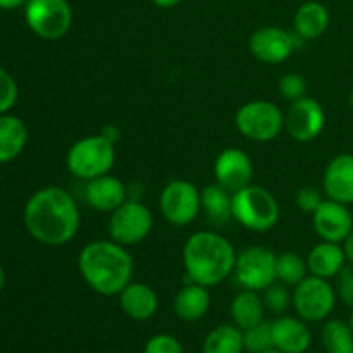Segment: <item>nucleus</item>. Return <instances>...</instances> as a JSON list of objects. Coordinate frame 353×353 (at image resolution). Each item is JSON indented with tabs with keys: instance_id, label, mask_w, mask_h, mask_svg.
I'll return each mask as SVG.
<instances>
[{
	"instance_id": "1",
	"label": "nucleus",
	"mask_w": 353,
	"mask_h": 353,
	"mask_svg": "<svg viewBox=\"0 0 353 353\" xmlns=\"http://www.w3.org/2000/svg\"><path fill=\"white\" fill-rule=\"evenodd\" d=\"M24 226L37 241L50 247L69 243L81 226L79 207L61 186H45L24 207Z\"/></svg>"
},
{
	"instance_id": "2",
	"label": "nucleus",
	"mask_w": 353,
	"mask_h": 353,
	"mask_svg": "<svg viewBox=\"0 0 353 353\" xmlns=\"http://www.w3.org/2000/svg\"><path fill=\"white\" fill-rule=\"evenodd\" d=\"M78 269L93 292L112 296L119 295L133 281L134 261L128 247L114 240H95L79 252Z\"/></svg>"
},
{
	"instance_id": "3",
	"label": "nucleus",
	"mask_w": 353,
	"mask_h": 353,
	"mask_svg": "<svg viewBox=\"0 0 353 353\" xmlns=\"http://www.w3.org/2000/svg\"><path fill=\"white\" fill-rule=\"evenodd\" d=\"M236 250L228 238L214 231H196L183 247V265L188 283L205 288L230 278L236 264Z\"/></svg>"
},
{
	"instance_id": "4",
	"label": "nucleus",
	"mask_w": 353,
	"mask_h": 353,
	"mask_svg": "<svg viewBox=\"0 0 353 353\" xmlns=\"http://www.w3.org/2000/svg\"><path fill=\"white\" fill-rule=\"evenodd\" d=\"M116 164V143L100 134H90L76 141L65 155V165L74 178L90 181L109 174Z\"/></svg>"
},
{
	"instance_id": "5",
	"label": "nucleus",
	"mask_w": 353,
	"mask_h": 353,
	"mask_svg": "<svg viewBox=\"0 0 353 353\" xmlns=\"http://www.w3.org/2000/svg\"><path fill=\"white\" fill-rule=\"evenodd\" d=\"M233 219L247 230L265 233L279 221V203L264 186L248 185L233 193Z\"/></svg>"
},
{
	"instance_id": "6",
	"label": "nucleus",
	"mask_w": 353,
	"mask_h": 353,
	"mask_svg": "<svg viewBox=\"0 0 353 353\" xmlns=\"http://www.w3.org/2000/svg\"><path fill=\"white\" fill-rule=\"evenodd\" d=\"M234 124L247 140L265 143L278 138L285 130V112L269 100H252L236 110Z\"/></svg>"
},
{
	"instance_id": "7",
	"label": "nucleus",
	"mask_w": 353,
	"mask_h": 353,
	"mask_svg": "<svg viewBox=\"0 0 353 353\" xmlns=\"http://www.w3.org/2000/svg\"><path fill=\"white\" fill-rule=\"evenodd\" d=\"M24 19L28 28L41 40H61L72 24L68 0H28Z\"/></svg>"
},
{
	"instance_id": "8",
	"label": "nucleus",
	"mask_w": 353,
	"mask_h": 353,
	"mask_svg": "<svg viewBox=\"0 0 353 353\" xmlns=\"http://www.w3.org/2000/svg\"><path fill=\"white\" fill-rule=\"evenodd\" d=\"M154 226V216L143 202L128 199L117 207L109 217L110 240L123 247H133L141 243L150 234Z\"/></svg>"
},
{
	"instance_id": "9",
	"label": "nucleus",
	"mask_w": 353,
	"mask_h": 353,
	"mask_svg": "<svg viewBox=\"0 0 353 353\" xmlns=\"http://www.w3.org/2000/svg\"><path fill=\"white\" fill-rule=\"evenodd\" d=\"M293 307L305 323H319L327 319L336 305V290L327 279L309 274L295 286L292 293Z\"/></svg>"
},
{
	"instance_id": "10",
	"label": "nucleus",
	"mask_w": 353,
	"mask_h": 353,
	"mask_svg": "<svg viewBox=\"0 0 353 353\" xmlns=\"http://www.w3.org/2000/svg\"><path fill=\"white\" fill-rule=\"evenodd\" d=\"M159 207L168 223L186 226L193 223L202 210V195L188 179H171L161 192Z\"/></svg>"
},
{
	"instance_id": "11",
	"label": "nucleus",
	"mask_w": 353,
	"mask_h": 353,
	"mask_svg": "<svg viewBox=\"0 0 353 353\" xmlns=\"http://www.w3.org/2000/svg\"><path fill=\"white\" fill-rule=\"evenodd\" d=\"M276 259L278 255L265 247H248L241 250L234 264V278L245 290L264 292L276 281Z\"/></svg>"
},
{
	"instance_id": "12",
	"label": "nucleus",
	"mask_w": 353,
	"mask_h": 353,
	"mask_svg": "<svg viewBox=\"0 0 353 353\" xmlns=\"http://www.w3.org/2000/svg\"><path fill=\"white\" fill-rule=\"evenodd\" d=\"M324 126H326V112L312 97H302L295 100L285 112V130L293 140L302 143L316 140L323 133Z\"/></svg>"
},
{
	"instance_id": "13",
	"label": "nucleus",
	"mask_w": 353,
	"mask_h": 353,
	"mask_svg": "<svg viewBox=\"0 0 353 353\" xmlns=\"http://www.w3.org/2000/svg\"><path fill=\"white\" fill-rule=\"evenodd\" d=\"M295 34L278 26L259 28L248 40V48L257 61L264 64H281L292 57L296 48Z\"/></svg>"
},
{
	"instance_id": "14",
	"label": "nucleus",
	"mask_w": 353,
	"mask_h": 353,
	"mask_svg": "<svg viewBox=\"0 0 353 353\" xmlns=\"http://www.w3.org/2000/svg\"><path fill=\"white\" fill-rule=\"evenodd\" d=\"M214 178L231 193L252 185L254 164L250 155L241 148H224L214 162Z\"/></svg>"
},
{
	"instance_id": "15",
	"label": "nucleus",
	"mask_w": 353,
	"mask_h": 353,
	"mask_svg": "<svg viewBox=\"0 0 353 353\" xmlns=\"http://www.w3.org/2000/svg\"><path fill=\"white\" fill-rule=\"evenodd\" d=\"M312 224L323 241L343 243L353 230V216L348 205L327 199L312 214Z\"/></svg>"
},
{
	"instance_id": "16",
	"label": "nucleus",
	"mask_w": 353,
	"mask_h": 353,
	"mask_svg": "<svg viewBox=\"0 0 353 353\" xmlns=\"http://www.w3.org/2000/svg\"><path fill=\"white\" fill-rule=\"evenodd\" d=\"M323 188L327 199L350 205L353 203V154H340L324 169Z\"/></svg>"
},
{
	"instance_id": "17",
	"label": "nucleus",
	"mask_w": 353,
	"mask_h": 353,
	"mask_svg": "<svg viewBox=\"0 0 353 353\" xmlns=\"http://www.w3.org/2000/svg\"><path fill=\"white\" fill-rule=\"evenodd\" d=\"M85 200L99 212H114L128 200V188L116 176H99L86 181Z\"/></svg>"
},
{
	"instance_id": "18",
	"label": "nucleus",
	"mask_w": 353,
	"mask_h": 353,
	"mask_svg": "<svg viewBox=\"0 0 353 353\" xmlns=\"http://www.w3.org/2000/svg\"><path fill=\"white\" fill-rule=\"evenodd\" d=\"M272 324L274 348L285 353H305L312 343V334L300 317L279 316Z\"/></svg>"
},
{
	"instance_id": "19",
	"label": "nucleus",
	"mask_w": 353,
	"mask_h": 353,
	"mask_svg": "<svg viewBox=\"0 0 353 353\" xmlns=\"http://www.w3.org/2000/svg\"><path fill=\"white\" fill-rule=\"evenodd\" d=\"M119 305L130 319L147 321L157 312L159 299L157 293L147 283L131 281L119 293Z\"/></svg>"
},
{
	"instance_id": "20",
	"label": "nucleus",
	"mask_w": 353,
	"mask_h": 353,
	"mask_svg": "<svg viewBox=\"0 0 353 353\" xmlns=\"http://www.w3.org/2000/svg\"><path fill=\"white\" fill-rule=\"evenodd\" d=\"M347 262L343 245L333 243V241H321L307 255L309 274L323 279L336 278Z\"/></svg>"
},
{
	"instance_id": "21",
	"label": "nucleus",
	"mask_w": 353,
	"mask_h": 353,
	"mask_svg": "<svg viewBox=\"0 0 353 353\" xmlns=\"http://www.w3.org/2000/svg\"><path fill=\"white\" fill-rule=\"evenodd\" d=\"M174 314L181 321L195 323L200 321L210 309V293L209 288L196 283H186L172 302Z\"/></svg>"
},
{
	"instance_id": "22",
	"label": "nucleus",
	"mask_w": 353,
	"mask_h": 353,
	"mask_svg": "<svg viewBox=\"0 0 353 353\" xmlns=\"http://www.w3.org/2000/svg\"><path fill=\"white\" fill-rule=\"evenodd\" d=\"M330 21L331 17L327 7L316 0H309L296 9L293 24H295L296 37L303 38V40H314L326 33L330 28Z\"/></svg>"
},
{
	"instance_id": "23",
	"label": "nucleus",
	"mask_w": 353,
	"mask_h": 353,
	"mask_svg": "<svg viewBox=\"0 0 353 353\" xmlns=\"http://www.w3.org/2000/svg\"><path fill=\"white\" fill-rule=\"evenodd\" d=\"M26 143V123L12 114H0V164L19 157Z\"/></svg>"
},
{
	"instance_id": "24",
	"label": "nucleus",
	"mask_w": 353,
	"mask_h": 353,
	"mask_svg": "<svg viewBox=\"0 0 353 353\" xmlns=\"http://www.w3.org/2000/svg\"><path fill=\"white\" fill-rule=\"evenodd\" d=\"M231 319L240 330H248L264 321L265 307L264 300L259 295V292L254 290H245L236 293V296L231 302Z\"/></svg>"
},
{
	"instance_id": "25",
	"label": "nucleus",
	"mask_w": 353,
	"mask_h": 353,
	"mask_svg": "<svg viewBox=\"0 0 353 353\" xmlns=\"http://www.w3.org/2000/svg\"><path fill=\"white\" fill-rule=\"evenodd\" d=\"M202 195V209L205 210L210 221L224 224L233 219V193L228 192L219 183H210L200 190Z\"/></svg>"
},
{
	"instance_id": "26",
	"label": "nucleus",
	"mask_w": 353,
	"mask_h": 353,
	"mask_svg": "<svg viewBox=\"0 0 353 353\" xmlns=\"http://www.w3.org/2000/svg\"><path fill=\"white\" fill-rule=\"evenodd\" d=\"M203 353H243V330L236 324H221L207 334L202 347Z\"/></svg>"
},
{
	"instance_id": "27",
	"label": "nucleus",
	"mask_w": 353,
	"mask_h": 353,
	"mask_svg": "<svg viewBox=\"0 0 353 353\" xmlns=\"http://www.w3.org/2000/svg\"><path fill=\"white\" fill-rule=\"evenodd\" d=\"M323 347L327 353H353V331L341 319H331L323 327Z\"/></svg>"
},
{
	"instance_id": "28",
	"label": "nucleus",
	"mask_w": 353,
	"mask_h": 353,
	"mask_svg": "<svg viewBox=\"0 0 353 353\" xmlns=\"http://www.w3.org/2000/svg\"><path fill=\"white\" fill-rule=\"evenodd\" d=\"M307 276H309L307 259H303L296 252H285V254L278 255V259H276V281L295 288Z\"/></svg>"
},
{
	"instance_id": "29",
	"label": "nucleus",
	"mask_w": 353,
	"mask_h": 353,
	"mask_svg": "<svg viewBox=\"0 0 353 353\" xmlns=\"http://www.w3.org/2000/svg\"><path fill=\"white\" fill-rule=\"evenodd\" d=\"M245 350L248 353H262L274 348L272 340V324L262 321L261 324L254 327H248L243 331Z\"/></svg>"
},
{
	"instance_id": "30",
	"label": "nucleus",
	"mask_w": 353,
	"mask_h": 353,
	"mask_svg": "<svg viewBox=\"0 0 353 353\" xmlns=\"http://www.w3.org/2000/svg\"><path fill=\"white\" fill-rule=\"evenodd\" d=\"M264 307L268 312L274 314V316H285L286 310L290 309V305H293L292 293H290L288 286L283 285V283L274 281L271 286L264 290Z\"/></svg>"
},
{
	"instance_id": "31",
	"label": "nucleus",
	"mask_w": 353,
	"mask_h": 353,
	"mask_svg": "<svg viewBox=\"0 0 353 353\" xmlns=\"http://www.w3.org/2000/svg\"><path fill=\"white\" fill-rule=\"evenodd\" d=\"M278 90L283 99L290 100V102H295V100L305 97V78L302 74H299V72H286L279 79Z\"/></svg>"
},
{
	"instance_id": "32",
	"label": "nucleus",
	"mask_w": 353,
	"mask_h": 353,
	"mask_svg": "<svg viewBox=\"0 0 353 353\" xmlns=\"http://www.w3.org/2000/svg\"><path fill=\"white\" fill-rule=\"evenodd\" d=\"M19 90L17 83L9 72L0 68V114H7L17 102Z\"/></svg>"
},
{
	"instance_id": "33",
	"label": "nucleus",
	"mask_w": 353,
	"mask_h": 353,
	"mask_svg": "<svg viewBox=\"0 0 353 353\" xmlns=\"http://www.w3.org/2000/svg\"><path fill=\"white\" fill-rule=\"evenodd\" d=\"M143 353H185L178 338L172 334H155L145 343Z\"/></svg>"
},
{
	"instance_id": "34",
	"label": "nucleus",
	"mask_w": 353,
	"mask_h": 353,
	"mask_svg": "<svg viewBox=\"0 0 353 353\" xmlns=\"http://www.w3.org/2000/svg\"><path fill=\"white\" fill-rule=\"evenodd\" d=\"M295 203L300 210H303V212L314 214L317 207L323 203V195H321L319 190L314 188V186H302L300 190H296Z\"/></svg>"
},
{
	"instance_id": "35",
	"label": "nucleus",
	"mask_w": 353,
	"mask_h": 353,
	"mask_svg": "<svg viewBox=\"0 0 353 353\" xmlns=\"http://www.w3.org/2000/svg\"><path fill=\"white\" fill-rule=\"evenodd\" d=\"M336 279V295L340 296L345 305L353 309V265H345Z\"/></svg>"
},
{
	"instance_id": "36",
	"label": "nucleus",
	"mask_w": 353,
	"mask_h": 353,
	"mask_svg": "<svg viewBox=\"0 0 353 353\" xmlns=\"http://www.w3.org/2000/svg\"><path fill=\"white\" fill-rule=\"evenodd\" d=\"M343 250H345V255H347V261L353 265V230L350 231V234L345 238Z\"/></svg>"
},
{
	"instance_id": "37",
	"label": "nucleus",
	"mask_w": 353,
	"mask_h": 353,
	"mask_svg": "<svg viewBox=\"0 0 353 353\" xmlns=\"http://www.w3.org/2000/svg\"><path fill=\"white\" fill-rule=\"evenodd\" d=\"M28 0H0V9L6 10H12V9H19V7L26 6Z\"/></svg>"
},
{
	"instance_id": "38",
	"label": "nucleus",
	"mask_w": 353,
	"mask_h": 353,
	"mask_svg": "<svg viewBox=\"0 0 353 353\" xmlns=\"http://www.w3.org/2000/svg\"><path fill=\"white\" fill-rule=\"evenodd\" d=\"M152 2H154L157 7H161V9H171V7L178 6L181 0H152Z\"/></svg>"
},
{
	"instance_id": "39",
	"label": "nucleus",
	"mask_w": 353,
	"mask_h": 353,
	"mask_svg": "<svg viewBox=\"0 0 353 353\" xmlns=\"http://www.w3.org/2000/svg\"><path fill=\"white\" fill-rule=\"evenodd\" d=\"M3 285H6V271H3V268L0 265V292L3 290Z\"/></svg>"
},
{
	"instance_id": "40",
	"label": "nucleus",
	"mask_w": 353,
	"mask_h": 353,
	"mask_svg": "<svg viewBox=\"0 0 353 353\" xmlns=\"http://www.w3.org/2000/svg\"><path fill=\"white\" fill-rule=\"evenodd\" d=\"M262 353H285V352L278 350V348H271V350H268V352H262Z\"/></svg>"
},
{
	"instance_id": "41",
	"label": "nucleus",
	"mask_w": 353,
	"mask_h": 353,
	"mask_svg": "<svg viewBox=\"0 0 353 353\" xmlns=\"http://www.w3.org/2000/svg\"><path fill=\"white\" fill-rule=\"evenodd\" d=\"M348 324H350V327H352V331H353V309H352V314H350V323H348Z\"/></svg>"
},
{
	"instance_id": "42",
	"label": "nucleus",
	"mask_w": 353,
	"mask_h": 353,
	"mask_svg": "<svg viewBox=\"0 0 353 353\" xmlns=\"http://www.w3.org/2000/svg\"><path fill=\"white\" fill-rule=\"evenodd\" d=\"M350 105H352V109H353V90L350 92Z\"/></svg>"
},
{
	"instance_id": "43",
	"label": "nucleus",
	"mask_w": 353,
	"mask_h": 353,
	"mask_svg": "<svg viewBox=\"0 0 353 353\" xmlns=\"http://www.w3.org/2000/svg\"><path fill=\"white\" fill-rule=\"evenodd\" d=\"M319 353H327V352H319Z\"/></svg>"
}]
</instances>
